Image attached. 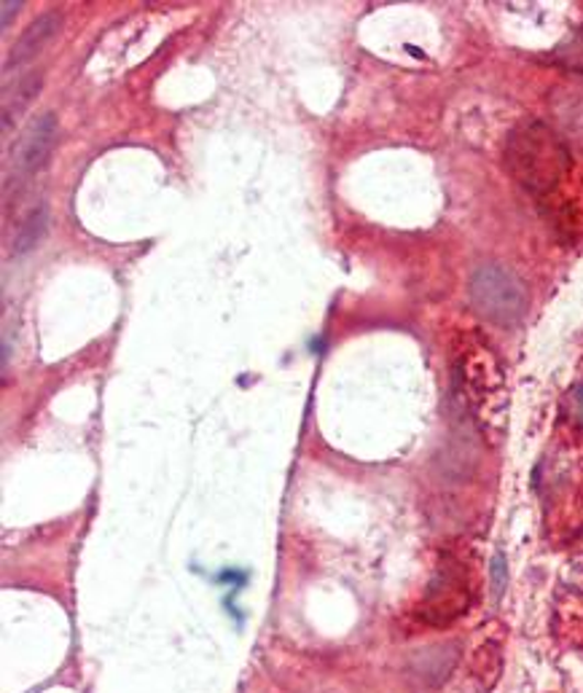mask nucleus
<instances>
[{
	"mask_svg": "<svg viewBox=\"0 0 583 693\" xmlns=\"http://www.w3.org/2000/svg\"><path fill=\"white\" fill-rule=\"evenodd\" d=\"M506 167L519 186L532 194H549L568 178L570 148L557 130L543 121H525L508 135Z\"/></svg>",
	"mask_w": 583,
	"mask_h": 693,
	"instance_id": "f257e3e1",
	"label": "nucleus"
},
{
	"mask_svg": "<svg viewBox=\"0 0 583 693\" xmlns=\"http://www.w3.org/2000/svg\"><path fill=\"white\" fill-rule=\"evenodd\" d=\"M471 304L484 320L497 326L519 323L527 309V290L512 270L501 264H482L471 275Z\"/></svg>",
	"mask_w": 583,
	"mask_h": 693,
	"instance_id": "f03ea898",
	"label": "nucleus"
},
{
	"mask_svg": "<svg viewBox=\"0 0 583 693\" xmlns=\"http://www.w3.org/2000/svg\"><path fill=\"white\" fill-rule=\"evenodd\" d=\"M54 143H57V119H54V113L33 119L28 130H24L20 145H16V167L28 175L38 173L48 162V156H52Z\"/></svg>",
	"mask_w": 583,
	"mask_h": 693,
	"instance_id": "7ed1b4c3",
	"label": "nucleus"
},
{
	"mask_svg": "<svg viewBox=\"0 0 583 693\" xmlns=\"http://www.w3.org/2000/svg\"><path fill=\"white\" fill-rule=\"evenodd\" d=\"M59 24H63L59 14L38 16V20L24 30V33L20 35V41H16L14 48L9 52V57H6V70H14V68H20V65L30 63V59L38 57V54L52 44L54 35L59 33Z\"/></svg>",
	"mask_w": 583,
	"mask_h": 693,
	"instance_id": "20e7f679",
	"label": "nucleus"
},
{
	"mask_svg": "<svg viewBox=\"0 0 583 693\" xmlns=\"http://www.w3.org/2000/svg\"><path fill=\"white\" fill-rule=\"evenodd\" d=\"M551 113L560 124V135L583 148V87H560L551 92Z\"/></svg>",
	"mask_w": 583,
	"mask_h": 693,
	"instance_id": "39448f33",
	"label": "nucleus"
},
{
	"mask_svg": "<svg viewBox=\"0 0 583 693\" xmlns=\"http://www.w3.org/2000/svg\"><path fill=\"white\" fill-rule=\"evenodd\" d=\"M41 84H44V76L41 73H24V76L16 78L14 84H9L6 87V97H3V124L9 127L11 119H14L16 113L24 111V108L33 102V97L38 95Z\"/></svg>",
	"mask_w": 583,
	"mask_h": 693,
	"instance_id": "423d86ee",
	"label": "nucleus"
},
{
	"mask_svg": "<svg viewBox=\"0 0 583 693\" xmlns=\"http://www.w3.org/2000/svg\"><path fill=\"white\" fill-rule=\"evenodd\" d=\"M46 227H48L46 208L30 210V216L24 218L20 227H16V234H14V253H28V251H33V248L38 245L41 240H44Z\"/></svg>",
	"mask_w": 583,
	"mask_h": 693,
	"instance_id": "0eeeda50",
	"label": "nucleus"
},
{
	"mask_svg": "<svg viewBox=\"0 0 583 693\" xmlns=\"http://www.w3.org/2000/svg\"><path fill=\"white\" fill-rule=\"evenodd\" d=\"M492 581H495V592L501 594L503 588H506V562H503V557L497 554L495 562H492Z\"/></svg>",
	"mask_w": 583,
	"mask_h": 693,
	"instance_id": "6e6552de",
	"label": "nucleus"
},
{
	"mask_svg": "<svg viewBox=\"0 0 583 693\" xmlns=\"http://www.w3.org/2000/svg\"><path fill=\"white\" fill-rule=\"evenodd\" d=\"M0 6H3V20H0V22H3V28H9L11 14H14V11H20L22 3H14V0H6V3H0Z\"/></svg>",
	"mask_w": 583,
	"mask_h": 693,
	"instance_id": "1a4fd4ad",
	"label": "nucleus"
},
{
	"mask_svg": "<svg viewBox=\"0 0 583 693\" xmlns=\"http://www.w3.org/2000/svg\"><path fill=\"white\" fill-rule=\"evenodd\" d=\"M573 409H575V419L583 425V385L573 395Z\"/></svg>",
	"mask_w": 583,
	"mask_h": 693,
	"instance_id": "9d476101",
	"label": "nucleus"
}]
</instances>
